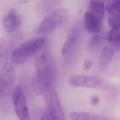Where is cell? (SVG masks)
<instances>
[{
  "mask_svg": "<svg viewBox=\"0 0 120 120\" xmlns=\"http://www.w3.org/2000/svg\"><path fill=\"white\" fill-rule=\"evenodd\" d=\"M45 42V38H34L22 43L11 52L9 63L12 65L24 63L27 59L35 56L43 48Z\"/></svg>",
  "mask_w": 120,
  "mask_h": 120,
  "instance_id": "6da1fadb",
  "label": "cell"
},
{
  "mask_svg": "<svg viewBox=\"0 0 120 120\" xmlns=\"http://www.w3.org/2000/svg\"><path fill=\"white\" fill-rule=\"evenodd\" d=\"M67 11L64 8H58L54 11L43 20L38 27V34L40 35H48L60 28L65 23L67 17Z\"/></svg>",
  "mask_w": 120,
  "mask_h": 120,
  "instance_id": "7a4b0ae2",
  "label": "cell"
},
{
  "mask_svg": "<svg viewBox=\"0 0 120 120\" xmlns=\"http://www.w3.org/2000/svg\"><path fill=\"white\" fill-rule=\"evenodd\" d=\"M47 114L52 120H65V113L58 95L54 88H51L44 95Z\"/></svg>",
  "mask_w": 120,
  "mask_h": 120,
  "instance_id": "3957f363",
  "label": "cell"
},
{
  "mask_svg": "<svg viewBox=\"0 0 120 120\" xmlns=\"http://www.w3.org/2000/svg\"><path fill=\"white\" fill-rule=\"evenodd\" d=\"M105 81L101 78L92 75L74 74L68 79V85L72 87H86L90 89H104Z\"/></svg>",
  "mask_w": 120,
  "mask_h": 120,
  "instance_id": "277c9868",
  "label": "cell"
},
{
  "mask_svg": "<svg viewBox=\"0 0 120 120\" xmlns=\"http://www.w3.org/2000/svg\"><path fill=\"white\" fill-rule=\"evenodd\" d=\"M12 100L13 107L19 120H30V112L28 109L27 101L25 92L21 85H17L12 90Z\"/></svg>",
  "mask_w": 120,
  "mask_h": 120,
  "instance_id": "5b68a950",
  "label": "cell"
},
{
  "mask_svg": "<svg viewBox=\"0 0 120 120\" xmlns=\"http://www.w3.org/2000/svg\"><path fill=\"white\" fill-rule=\"evenodd\" d=\"M35 73L38 75L47 79L54 78V63L50 52L46 51L36 56L34 61Z\"/></svg>",
  "mask_w": 120,
  "mask_h": 120,
  "instance_id": "8992f818",
  "label": "cell"
},
{
  "mask_svg": "<svg viewBox=\"0 0 120 120\" xmlns=\"http://www.w3.org/2000/svg\"><path fill=\"white\" fill-rule=\"evenodd\" d=\"M16 81L13 65L8 63L0 71V97H6L12 92Z\"/></svg>",
  "mask_w": 120,
  "mask_h": 120,
  "instance_id": "52a82bcc",
  "label": "cell"
},
{
  "mask_svg": "<svg viewBox=\"0 0 120 120\" xmlns=\"http://www.w3.org/2000/svg\"><path fill=\"white\" fill-rule=\"evenodd\" d=\"M21 18L17 10L12 9L8 12L5 13L1 17V24L4 28L5 31L11 34L17 31L21 25Z\"/></svg>",
  "mask_w": 120,
  "mask_h": 120,
  "instance_id": "ba28073f",
  "label": "cell"
},
{
  "mask_svg": "<svg viewBox=\"0 0 120 120\" xmlns=\"http://www.w3.org/2000/svg\"><path fill=\"white\" fill-rule=\"evenodd\" d=\"M53 82L54 79L41 77L35 73L31 79V87L37 96H44L54 87Z\"/></svg>",
  "mask_w": 120,
  "mask_h": 120,
  "instance_id": "9c48e42d",
  "label": "cell"
},
{
  "mask_svg": "<svg viewBox=\"0 0 120 120\" xmlns=\"http://www.w3.org/2000/svg\"><path fill=\"white\" fill-rule=\"evenodd\" d=\"M84 25L86 30L92 34H99L103 29L102 20L90 11H86L84 14Z\"/></svg>",
  "mask_w": 120,
  "mask_h": 120,
  "instance_id": "30bf717a",
  "label": "cell"
},
{
  "mask_svg": "<svg viewBox=\"0 0 120 120\" xmlns=\"http://www.w3.org/2000/svg\"><path fill=\"white\" fill-rule=\"evenodd\" d=\"M80 28L78 25H75L72 28L68 38H67L66 42L64 43L63 46L61 50V53L62 56H66L73 49L74 47L77 45L79 38H80Z\"/></svg>",
  "mask_w": 120,
  "mask_h": 120,
  "instance_id": "8fae6325",
  "label": "cell"
},
{
  "mask_svg": "<svg viewBox=\"0 0 120 120\" xmlns=\"http://www.w3.org/2000/svg\"><path fill=\"white\" fill-rule=\"evenodd\" d=\"M114 52H115V49L110 45H105L101 48L99 60V65L101 69L104 70L109 66L114 58Z\"/></svg>",
  "mask_w": 120,
  "mask_h": 120,
  "instance_id": "7c38bea8",
  "label": "cell"
},
{
  "mask_svg": "<svg viewBox=\"0 0 120 120\" xmlns=\"http://www.w3.org/2000/svg\"><path fill=\"white\" fill-rule=\"evenodd\" d=\"M71 120H109L107 117L90 112H70Z\"/></svg>",
  "mask_w": 120,
  "mask_h": 120,
  "instance_id": "4fadbf2b",
  "label": "cell"
},
{
  "mask_svg": "<svg viewBox=\"0 0 120 120\" xmlns=\"http://www.w3.org/2000/svg\"><path fill=\"white\" fill-rule=\"evenodd\" d=\"M90 11L95 15L100 20H103L105 16V5L102 0H90L89 2Z\"/></svg>",
  "mask_w": 120,
  "mask_h": 120,
  "instance_id": "5bb4252c",
  "label": "cell"
},
{
  "mask_svg": "<svg viewBox=\"0 0 120 120\" xmlns=\"http://www.w3.org/2000/svg\"><path fill=\"white\" fill-rule=\"evenodd\" d=\"M107 42L109 43L111 47H113L114 49H119L120 44V34L119 31L116 30L111 29L107 33L105 37Z\"/></svg>",
  "mask_w": 120,
  "mask_h": 120,
  "instance_id": "9a60e30c",
  "label": "cell"
},
{
  "mask_svg": "<svg viewBox=\"0 0 120 120\" xmlns=\"http://www.w3.org/2000/svg\"><path fill=\"white\" fill-rule=\"evenodd\" d=\"M102 43V36L98 34H95L92 38H91L88 43V48L91 51H96L99 48Z\"/></svg>",
  "mask_w": 120,
  "mask_h": 120,
  "instance_id": "2e32d148",
  "label": "cell"
},
{
  "mask_svg": "<svg viewBox=\"0 0 120 120\" xmlns=\"http://www.w3.org/2000/svg\"><path fill=\"white\" fill-rule=\"evenodd\" d=\"M108 24L112 30H119L120 27V16H109Z\"/></svg>",
  "mask_w": 120,
  "mask_h": 120,
  "instance_id": "e0dca14e",
  "label": "cell"
},
{
  "mask_svg": "<svg viewBox=\"0 0 120 120\" xmlns=\"http://www.w3.org/2000/svg\"><path fill=\"white\" fill-rule=\"evenodd\" d=\"M40 9L46 12L47 11L52 9L56 5V0H42L40 3Z\"/></svg>",
  "mask_w": 120,
  "mask_h": 120,
  "instance_id": "ac0fdd59",
  "label": "cell"
},
{
  "mask_svg": "<svg viewBox=\"0 0 120 120\" xmlns=\"http://www.w3.org/2000/svg\"><path fill=\"white\" fill-rule=\"evenodd\" d=\"M8 64V58L7 54L0 56V71Z\"/></svg>",
  "mask_w": 120,
  "mask_h": 120,
  "instance_id": "d6986e66",
  "label": "cell"
},
{
  "mask_svg": "<svg viewBox=\"0 0 120 120\" xmlns=\"http://www.w3.org/2000/svg\"><path fill=\"white\" fill-rule=\"evenodd\" d=\"M107 4L111 6L112 8L120 10V0H106Z\"/></svg>",
  "mask_w": 120,
  "mask_h": 120,
  "instance_id": "ffe728a7",
  "label": "cell"
},
{
  "mask_svg": "<svg viewBox=\"0 0 120 120\" xmlns=\"http://www.w3.org/2000/svg\"><path fill=\"white\" fill-rule=\"evenodd\" d=\"M7 50V43L3 39L0 38V56L6 54Z\"/></svg>",
  "mask_w": 120,
  "mask_h": 120,
  "instance_id": "44dd1931",
  "label": "cell"
},
{
  "mask_svg": "<svg viewBox=\"0 0 120 120\" xmlns=\"http://www.w3.org/2000/svg\"><path fill=\"white\" fill-rule=\"evenodd\" d=\"M89 101H90V104L92 105H96L99 102V96L97 95H92L89 99Z\"/></svg>",
  "mask_w": 120,
  "mask_h": 120,
  "instance_id": "7402d4cb",
  "label": "cell"
},
{
  "mask_svg": "<svg viewBox=\"0 0 120 120\" xmlns=\"http://www.w3.org/2000/svg\"><path fill=\"white\" fill-rule=\"evenodd\" d=\"M92 66V61L90 60V59H86L83 62V70H89Z\"/></svg>",
  "mask_w": 120,
  "mask_h": 120,
  "instance_id": "603a6c76",
  "label": "cell"
},
{
  "mask_svg": "<svg viewBox=\"0 0 120 120\" xmlns=\"http://www.w3.org/2000/svg\"><path fill=\"white\" fill-rule=\"evenodd\" d=\"M40 120H52L51 118L49 116V114H47V112H43L40 116Z\"/></svg>",
  "mask_w": 120,
  "mask_h": 120,
  "instance_id": "cb8c5ba5",
  "label": "cell"
},
{
  "mask_svg": "<svg viewBox=\"0 0 120 120\" xmlns=\"http://www.w3.org/2000/svg\"><path fill=\"white\" fill-rule=\"evenodd\" d=\"M31 0H17L18 4H27Z\"/></svg>",
  "mask_w": 120,
  "mask_h": 120,
  "instance_id": "d4e9b609",
  "label": "cell"
},
{
  "mask_svg": "<svg viewBox=\"0 0 120 120\" xmlns=\"http://www.w3.org/2000/svg\"><path fill=\"white\" fill-rule=\"evenodd\" d=\"M0 1H3V0H0Z\"/></svg>",
  "mask_w": 120,
  "mask_h": 120,
  "instance_id": "484cf974",
  "label": "cell"
}]
</instances>
